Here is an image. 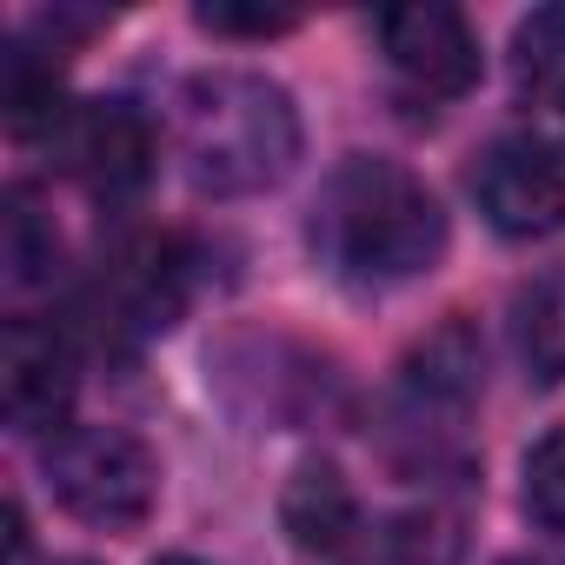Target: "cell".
<instances>
[{"label":"cell","mask_w":565,"mask_h":565,"mask_svg":"<svg viewBox=\"0 0 565 565\" xmlns=\"http://www.w3.org/2000/svg\"><path fill=\"white\" fill-rule=\"evenodd\" d=\"M186 307V246L173 233H120L100 259V320L107 333H160Z\"/></svg>","instance_id":"7"},{"label":"cell","mask_w":565,"mask_h":565,"mask_svg":"<svg viewBox=\"0 0 565 565\" xmlns=\"http://www.w3.org/2000/svg\"><path fill=\"white\" fill-rule=\"evenodd\" d=\"M512 347L525 360V373L539 386H558L565 380V266L539 273L519 287L512 300Z\"/></svg>","instance_id":"12"},{"label":"cell","mask_w":565,"mask_h":565,"mask_svg":"<svg viewBox=\"0 0 565 565\" xmlns=\"http://www.w3.org/2000/svg\"><path fill=\"white\" fill-rule=\"evenodd\" d=\"M313 246L353 287H399L439 266L446 253V213L419 173L380 153H353L333 167L320 206H313Z\"/></svg>","instance_id":"1"},{"label":"cell","mask_w":565,"mask_h":565,"mask_svg":"<svg viewBox=\"0 0 565 565\" xmlns=\"http://www.w3.org/2000/svg\"><path fill=\"white\" fill-rule=\"evenodd\" d=\"M525 512H532V525L565 539V426L525 452Z\"/></svg>","instance_id":"15"},{"label":"cell","mask_w":565,"mask_h":565,"mask_svg":"<svg viewBox=\"0 0 565 565\" xmlns=\"http://www.w3.org/2000/svg\"><path fill=\"white\" fill-rule=\"evenodd\" d=\"M81 393L74 340L47 320H8L0 333V406L21 433H61Z\"/></svg>","instance_id":"8"},{"label":"cell","mask_w":565,"mask_h":565,"mask_svg":"<svg viewBox=\"0 0 565 565\" xmlns=\"http://www.w3.org/2000/svg\"><path fill=\"white\" fill-rule=\"evenodd\" d=\"M0 266H8V294H41L61 273V233L28 186H14L8 213H0Z\"/></svg>","instance_id":"13"},{"label":"cell","mask_w":565,"mask_h":565,"mask_svg":"<svg viewBox=\"0 0 565 565\" xmlns=\"http://www.w3.org/2000/svg\"><path fill=\"white\" fill-rule=\"evenodd\" d=\"M41 472L74 519L107 525V532L140 525L153 512V492H160L153 452L120 426H61L41 452Z\"/></svg>","instance_id":"3"},{"label":"cell","mask_w":565,"mask_h":565,"mask_svg":"<svg viewBox=\"0 0 565 565\" xmlns=\"http://www.w3.org/2000/svg\"><path fill=\"white\" fill-rule=\"evenodd\" d=\"M380 54L426 100H459L479 81V34L466 28L459 8H446V0H406V8H386L380 14Z\"/></svg>","instance_id":"6"},{"label":"cell","mask_w":565,"mask_h":565,"mask_svg":"<svg viewBox=\"0 0 565 565\" xmlns=\"http://www.w3.org/2000/svg\"><path fill=\"white\" fill-rule=\"evenodd\" d=\"M47 160L94 200H134L153 180V120L134 100H67L47 127Z\"/></svg>","instance_id":"4"},{"label":"cell","mask_w":565,"mask_h":565,"mask_svg":"<svg viewBox=\"0 0 565 565\" xmlns=\"http://www.w3.org/2000/svg\"><path fill=\"white\" fill-rule=\"evenodd\" d=\"M472 200H479L492 233L545 239V233L565 226V160L545 140H532V134H505V140H492L479 153Z\"/></svg>","instance_id":"5"},{"label":"cell","mask_w":565,"mask_h":565,"mask_svg":"<svg viewBox=\"0 0 565 565\" xmlns=\"http://www.w3.org/2000/svg\"><path fill=\"white\" fill-rule=\"evenodd\" d=\"M173 134H180L186 180L200 193H213V200L266 193V186L287 180L294 160H300L294 94L279 81H266V74H239V67L193 74L180 87Z\"/></svg>","instance_id":"2"},{"label":"cell","mask_w":565,"mask_h":565,"mask_svg":"<svg viewBox=\"0 0 565 565\" xmlns=\"http://www.w3.org/2000/svg\"><path fill=\"white\" fill-rule=\"evenodd\" d=\"M279 525L300 552H347L360 532V499L347 486V472L333 459H307L294 466L287 492H279Z\"/></svg>","instance_id":"9"},{"label":"cell","mask_w":565,"mask_h":565,"mask_svg":"<svg viewBox=\"0 0 565 565\" xmlns=\"http://www.w3.org/2000/svg\"><path fill=\"white\" fill-rule=\"evenodd\" d=\"M512 87L532 107H565V8H532L512 34Z\"/></svg>","instance_id":"14"},{"label":"cell","mask_w":565,"mask_h":565,"mask_svg":"<svg viewBox=\"0 0 565 565\" xmlns=\"http://www.w3.org/2000/svg\"><path fill=\"white\" fill-rule=\"evenodd\" d=\"M512 565H558V558H512Z\"/></svg>","instance_id":"18"},{"label":"cell","mask_w":565,"mask_h":565,"mask_svg":"<svg viewBox=\"0 0 565 565\" xmlns=\"http://www.w3.org/2000/svg\"><path fill=\"white\" fill-rule=\"evenodd\" d=\"M479 373H486V353L472 340V327H439L413 360H406V399L413 413H446V419H466V406L479 399Z\"/></svg>","instance_id":"10"},{"label":"cell","mask_w":565,"mask_h":565,"mask_svg":"<svg viewBox=\"0 0 565 565\" xmlns=\"http://www.w3.org/2000/svg\"><path fill=\"white\" fill-rule=\"evenodd\" d=\"M200 28L226 41H273L294 28V8H266V0H200Z\"/></svg>","instance_id":"16"},{"label":"cell","mask_w":565,"mask_h":565,"mask_svg":"<svg viewBox=\"0 0 565 565\" xmlns=\"http://www.w3.org/2000/svg\"><path fill=\"white\" fill-rule=\"evenodd\" d=\"M67 94H61V61L34 41H8L0 54V114L21 140H47V127L61 120Z\"/></svg>","instance_id":"11"},{"label":"cell","mask_w":565,"mask_h":565,"mask_svg":"<svg viewBox=\"0 0 565 565\" xmlns=\"http://www.w3.org/2000/svg\"><path fill=\"white\" fill-rule=\"evenodd\" d=\"M153 565H200V558H180V552H173V558H153Z\"/></svg>","instance_id":"17"}]
</instances>
